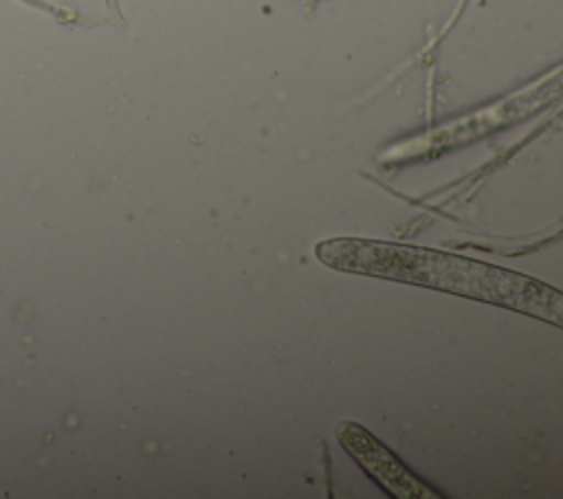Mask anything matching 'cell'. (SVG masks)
<instances>
[{"label":"cell","instance_id":"obj_1","mask_svg":"<svg viewBox=\"0 0 563 499\" xmlns=\"http://www.w3.org/2000/svg\"><path fill=\"white\" fill-rule=\"evenodd\" d=\"M314 253L334 270L424 286L510 308L554 325L563 323V299L556 288L477 259L361 237L325 240Z\"/></svg>","mask_w":563,"mask_h":499},{"label":"cell","instance_id":"obj_2","mask_svg":"<svg viewBox=\"0 0 563 499\" xmlns=\"http://www.w3.org/2000/svg\"><path fill=\"white\" fill-rule=\"evenodd\" d=\"M336 440L350 453L352 459L391 497L398 499H427L440 497L420 477H416L389 448H385L367 429L352 420H341L336 424Z\"/></svg>","mask_w":563,"mask_h":499}]
</instances>
